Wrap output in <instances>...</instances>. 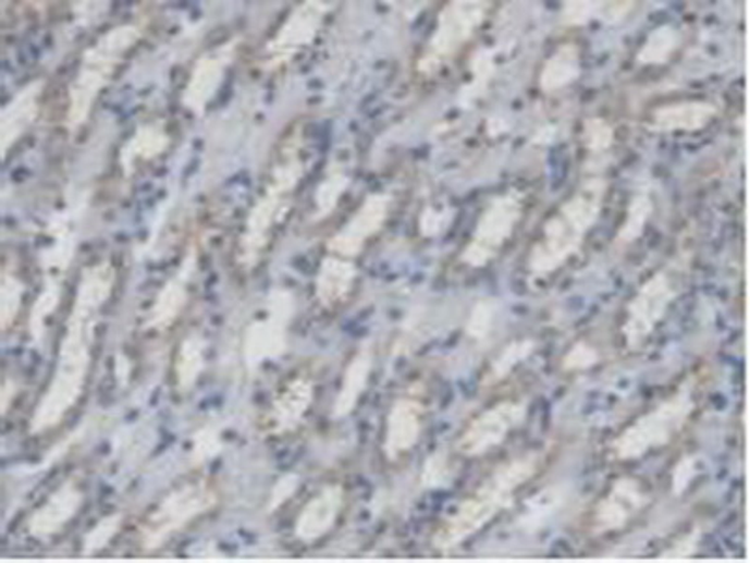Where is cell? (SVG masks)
I'll list each match as a JSON object with an SVG mask.
<instances>
[{"instance_id":"cell-11","label":"cell","mask_w":750,"mask_h":563,"mask_svg":"<svg viewBox=\"0 0 750 563\" xmlns=\"http://www.w3.org/2000/svg\"><path fill=\"white\" fill-rule=\"evenodd\" d=\"M83 503L85 492L82 485L74 477H70L30 515L27 523L28 534L38 541L53 539L79 515Z\"/></svg>"},{"instance_id":"cell-26","label":"cell","mask_w":750,"mask_h":563,"mask_svg":"<svg viewBox=\"0 0 750 563\" xmlns=\"http://www.w3.org/2000/svg\"><path fill=\"white\" fill-rule=\"evenodd\" d=\"M500 314V301L494 297H482L475 303L467 316L466 336L474 342H484L494 333L495 319Z\"/></svg>"},{"instance_id":"cell-21","label":"cell","mask_w":750,"mask_h":563,"mask_svg":"<svg viewBox=\"0 0 750 563\" xmlns=\"http://www.w3.org/2000/svg\"><path fill=\"white\" fill-rule=\"evenodd\" d=\"M683 41H685V36H683L681 28H677L672 23L659 25L649 33L648 38L638 49L635 57L636 64L642 69L664 66L676 57L677 51L681 49Z\"/></svg>"},{"instance_id":"cell-6","label":"cell","mask_w":750,"mask_h":563,"mask_svg":"<svg viewBox=\"0 0 750 563\" xmlns=\"http://www.w3.org/2000/svg\"><path fill=\"white\" fill-rule=\"evenodd\" d=\"M524 204L526 196L516 188L492 197L477 220L469 243L462 250V264L471 269H484L492 264L520 224Z\"/></svg>"},{"instance_id":"cell-34","label":"cell","mask_w":750,"mask_h":563,"mask_svg":"<svg viewBox=\"0 0 750 563\" xmlns=\"http://www.w3.org/2000/svg\"><path fill=\"white\" fill-rule=\"evenodd\" d=\"M204 359H201V344L199 340L192 339L184 344L183 357L179 365V383L183 388H189L196 381L197 374L201 370Z\"/></svg>"},{"instance_id":"cell-28","label":"cell","mask_w":750,"mask_h":563,"mask_svg":"<svg viewBox=\"0 0 750 563\" xmlns=\"http://www.w3.org/2000/svg\"><path fill=\"white\" fill-rule=\"evenodd\" d=\"M581 143L589 155L601 157L608 152L615 143V126L604 117H588L581 128Z\"/></svg>"},{"instance_id":"cell-37","label":"cell","mask_w":750,"mask_h":563,"mask_svg":"<svg viewBox=\"0 0 750 563\" xmlns=\"http://www.w3.org/2000/svg\"><path fill=\"white\" fill-rule=\"evenodd\" d=\"M698 476L697 456L685 455L679 458L672 472V495L681 498Z\"/></svg>"},{"instance_id":"cell-25","label":"cell","mask_w":750,"mask_h":563,"mask_svg":"<svg viewBox=\"0 0 750 563\" xmlns=\"http://www.w3.org/2000/svg\"><path fill=\"white\" fill-rule=\"evenodd\" d=\"M610 2L602 0H570L563 2L560 10V25L562 27H586L593 21L608 20Z\"/></svg>"},{"instance_id":"cell-8","label":"cell","mask_w":750,"mask_h":563,"mask_svg":"<svg viewBox=\"0 0 750 563\" xmlns=\"http://www.w3.org/2000/svg\"><path fill=\"white\" fill-rule=\"evenodd\" d=\"M677 297L679 290L666 271H656L638 287L635 297L627 303L622 326L627 350L638 352L648 342L659 323L666 318L669 306L676 303Z\"/></svg>"},{"instance_id":"cell-19","label":"cell","mask_w":750,"mask_h":563,"mask_svg":"<svg viewBox=\"0 0 750 563\" xmlns=\"http://www.w3.org/2000/svg\"><path fill=\"white\" fill-rule=\"evenodd\" d=\"M355 279H357L355 265L345 259L324 258L319 269L318 282H316L319 303L327 308L344 303L352 293Z\"/></svg>"},{"instance_id":"cell-17","label":"cell","mask_w":750,"mask_h":563,"mask_svg":"<svg viewBox=\"0 0 750 563\" xmlns=\"http://www.w3.org/2000/svg\"><path fill=\"white\" fill-rule=\"evenodd\" d=\"M568 494H570V487L567 482L550 485L541 492H537L533 498H529L520 516L516 518V528L524 534H531V536L539 534L565 510Z\"/></svg>"},{"instance_id":"cell-29","label":"cell","mask_w":750,"mask_h":563,"mask_svg":"<svg viewBox=\"0 0 750 563\" xmlns=\"http://www.w3.org/2000/svg\"><path fill=\"white\" fill-rule=\"evenodd\" d=\"M122 521H124L122 513H111V515L100 518L83 537V554L85 556H95L98 552H102L115 539L116 534L121 531Z\"/></svg>"},{"instance_id":"cell-20","label":"cell","mask_w":750,"mask_h":563,"mask_svg":"<svg viewBox=\"0 0 750 563\" xmlns=\"http://www.w3.org/2000/svg\"><path fill=\"white\" fill-rule=\"evenodd\" d=\"M311 401H313V385L310 381H293L287 391L274 404L272 432L284 435V432L295 430L305 419Z\"/></svg>"},{"instance_id":"cell-3","label":"cell","mask_w":750,"mask_h":563,"mask_svg":"<svg viewBox=\"0 0 750 563\" xmlns=\"http://www.w3.org/2000/svg\"><path fill=\"white\" fill-rule=\"evenodd\" d=\"M539 464V453H528L501 464L500 468L475 490V494L464 500L453 515L446 516L440 528L435 529L432 537L433 549L448 552L460 547L477 531L492 523L500 513L511 510L516 490L537 474Z\"/></svg>"},{"instance_id":"cell-36","label":"cell","mask_w":750,"mask_h":563,"mask_svg":"<svg viewBox=\"0 0 750 563\" xmlns=\"http://www.w3.org/2000/svg\"><path fill=\"white\" fill-rule=\"evenodd\" d=\"M453 218L454 211L448 207H443V209L427 207L420 215V233L428 238L440 237L441 233H445L448 225L453 224Z\"/></svg>"},{"instance_id":"cell-32","label":"cell","mask_w":750,"mask_h":563,"mask_svg":"<svg viewBox=\"0 0 750 563\" xmlns=\"http://www.w3.org/2000/svg\"><path fill=\"white\" fill-rule=\"evenodd\" d=\"M223 443L220 432L214 428H205L197 432L189 451V466L192 468H204L210 461H214L222 453Z\"/></svg>"},{"instance_id":"cell-33","label":"cell","mask_w":750,"mask_h":563,"mask_svg":"<svg viewBox=\"0 0 750 563\" xmlns=\"http://www.w3.org/2000/svg\"><path fill=\"white\" fill-rule=\"evenodd\" d=\"M347 184H349V176H345L344 173H334L321 184L318 192L319 217H327L336 209Z\"/></svg>"},{"instance_id":"cell-27","label":"cell","mask_w":750,"mask_h":563,"mask_svg":"<svg viewBox=\"0 0 750 563\" xmlns=\"http://www.w3.org/2000/svg\"><path fill=\"white\" fill-rule=\"evenodd\" d=\"M454 479V466L446 449L433 451L420 469L419 485L422 490H440Z\"/></svg>"},{"instance_id":"cell-39","label":"cell","mask_w":750,"mask_h":563,"mask_svg":"<svg viewBox=\"0 0 750 563\" xmlns=\"http://www.w3.org/2000/svg\"><path fill=\"white\" fill-rule=\"evenodd\" d=\"M2 321L4 326H8L12 318H14L15 310L20 306L21 287L17 280L12 279V277H4V285H2Z\"/></svg>"},{"instance_id":"cell-1","label":"cell","mask_w":750,"mask_h":563,"mask_svg":"<svg viewBox=\"0 0 750 563\" xmlns=\"http://www.w3.org/2000/svg\"><path fill=\"white\" fill-rule=\"evenodd\" d=\"M111 280V272L103 267L88 271L87 277L83 279L77 306L70 319L69 334L62 346L61 367L54 376L49 393L36 409L35 419L30 425L33 435H40L44 430L59 425L70 407L79 399L87 376L93 314L108 299Z\"/></svg>"},{"instance_id":"cell-7","label":"cell","mask_w":750,"mask_h":563,"mask_svg":"<svg viewBox=\"0 0 750 563\" xmlns=\"http://www.w3.org/2000/svg\"><path fill=\"white\" fill-rule=\"evenodd\" d=\"M490 2L454 0L441 10L438 27L422 61L425 72H438L446 61H453L469 41L474 40L490 12Z\"/></svg>"},{"instance_id":"cell-14","label":"cell","mask_w":750,"mask_h":563,"mask_svg":"<svg viewBox=\"0 0 750 563\" xmlns=\"http://www.w3.org/2000/svg\"><path fill=\"white\" fill-rule=\"evenodd\" d=\"M425 406L417 399H398L389 412L383 438V453L386 461L396 462L407 455L419 443L422 436Z\"/></svg>"},{"instance_id":"cell-4","label":"cell","mask_w":750,"mask_h":563,"mask_svg":"<svg viewBox=\"0 0 750 563\" xmlns=\"http://www.w3.org/2000/svg\"><path fill=\"white\" fill-rule=\"evenodd\" d=\"M694 409V380L689 378L676 393L666 396L625 428L612 443V453L617 461H636L649 455L651 451L666 448L674 438L681 435Z\"/></svg>"},{"instance_id":"cell-16","label":"cell","mask_w":750,"mask_h":563,"mask_svg":"<svg viewBox=\"0 0 750 563\" xmlns=\"http://www.w3.org/2000/svg\"><path fill=\"white\" fill-rule=\"evenodd\" d=\"M581 77V51L576 41H563L539 72L542 95L552 96L573 87Z\"/></svg>"},{"instance_id":"cell-5","label":"cell","mask_w":750,"mask_h":563,"mask_svg":"<svg viewBox=\"0 0 750 563\" xmlns=\"http://www.w3.org/2000/svg\"><path fill=\"white\" fill-rule=\"evenodd\" d=\"M220 498L207 479L186 482L163 495L139 529V547L145 552L162 549L179 531L217 507Z\"/></svg>"},{"instance_id":"cell-40","label":"cell","mask_w":750,"mask_h":563,"mask_svg":"<svg viewBox=\"0 0 750 563\" xmlns=\"http://www.w3.org/2000/svg\"><path fill=\"white\" fill-rule=\"evenodd\" d=\"M555 139H557V126H554V124H546V126L537 130L529 142L533 143V145H550V143H554Z\"/></svg>"},{"instance_id":"cell-38","label":"cell","mask_w":750,"mask_h":563,"mask_svg":"<svg viewBox=\"0 0 750 563\" xmlns=\"http://www.w3.org/2000/svg\"><path fill=\"white\" fill-rule=\"evenodd\" d=\"M298 487H300V477L295 476V474H287V476L280 477V481L274 485V489L271 490V498H269V503H267V511L269 513H274V511L280 510L291 495L297 492Z\"/></svg>"},{"instance_id":"cell-35","label":"cell","mask_w":750,"mask_h":563,"mask_svg":"<svg viewBox=\"0 0 750 563\" xmlns=\"http://www.w3.org/2000/svg\"><path fill=\"white\" fill-rule=\"evenodd\" d=\"M703 529L702 526H694L690 529L689 534L679 537L676 543L668 547L659 554V560L663 562H674V560H685V558L694 556L698 549H700V543H702Z\"/></svg>"},{"instance_id":"cell-15","label":"cell","mask_w":750,"mask_h":563,"mask_svg":"<svg viewBox=\"0 0 750 563\" xmlns=\"http://www.w3.org/2000/svg\"><path fill=\"white\" fill-rule=\"evenodd\" d=\"M721 108L710 100H679V102L664 103L651 111L648 130L653 134H694L708 128Z\"/></svg>"},{"instance_id":"cell-31","label":"cell","mask_w":750,"mask_h":563,"mask_svg":"<svg viewBox=\"0 0 750 563\" xmlns=\"http://www.w3.org/2000/svg\"><path fill=\"white\" fill-rule=\"evenodd\" d=\"M186 292H184V277L173 280L163 290L160 299L156 303L155 314H152V326H168L175 319L179 310L183 308Z\"/></svg>"},{"instance_id":"cell-13","label":"cell","mask_w":750,"mask_h":563,"mask_svg":"<svg viewBox=\"0 0 750 563\" xmlns=\"http://www.w3.org/2000/svg\"><path fill=\"white\" fill-rule=\"evenodd\" d=\"M345 490L340 482L324 485L318 494L311 495L305 503V507L298 513L293 536L300 543L311 544L323 539L327 534L339 523L340 515L344 511Z\"/></svg>"},{"instance_id":"cell-30","label":"cell","mask_w":750,"mask_h":563,"mask_svg":"<svg viewBox=\"0 0 750 563\" xmlns=\"http://www.w3.org/2000/svg\"><path fill=\"white\" fill-rule=\"evenodd\" d=\"M601 363V353L588 340H578L567 352L563 353L560 368L562 372L580 374L588 372Z\"/></svg>"},{"instance_id":"cell-23","label":"cell","mask_w":750,"mask_h":563,"mask_svg":"<svg viewBox=\"0 0 750 563\" xmlns=\"http://www.w3.org/2000/svg\"><path fill=\"white\" fill-rule=\"evenodd\" d=\"M653 212H655V201L649 191L643 188V191L635 192V196L630 197L627 205L622 225L615 233V246L623 248V246L635 245L638 238H642Z\"/></svg>"},{"instance_id":"cell-22","label":"cell","mask_w":750,"mask_h":563,"mask_svg":"<svg viewBox=\"0 0 750 563\" xmlns=\"http://www.w3.org/2000/svg\"><path fill=\"white\" fill-rule=\"evenodd\" d=\"M495 74H497V64H495L494 49H479L469 61V79L462 85L460 95H458L460 106L474 108L475 103L480 102L488 95Z\"/></svg>"},{"instance_id":"cell-10","label":"cell","mask_w":750,"mask_h":563,"mask_svg":"<svg viewBox=\"0 0 750 563\" xmlns=\"http://www.w3.org/2000/svg\"><path fill=\"white\" fill-rule=\"evenodd\" d=\"M648 503L649 495L640 481H636L635 477H619L610 487L608 494L597 503L591 518V534L606 536L622 531Z\"/></svg>"},{"instance_id":"cell-9","label":"cell","mask_w":750,"mask_h":563,"mask_svg":"<svg viewBox=\"0 0 750 563\" xmlns=\"http://www.w3.org/2000/svg\"><path fill=\"white\" fill-rule=\"evenodd\" d=\"M528 414L529 401L526 399L497 402L467 425L456 441V451L469 458L487 455L528 421Z\"/></svg>"},{"instance_id":"cell-12","label":"cell","mask_w":750,"mask_h":563,"mask_svg":"<svg viewBox=\"0 0 750 563\" xmlns=\"http://www.w3.org/2000/svg\"><path fill=\"white\" fill-rule=\"evenodd\" d=\"M391 201L393 197L389 194H372L366 197L365 204L358 207L352 220L329 241V250L344 258L358 256L365 248L366 241L372 238L385 225Z\"/></svg>"},{"instance_id":"cell-24","label":"cell","mask_w":750,"mask_h":563,"mask_svg":"<svg viewBox=\"0 0 750 563\" xmlns=\"http://www.w3.org/2000/svg\"><path fill=\"white\" fill-rule=\"evenodd\" d=\"M537 346H539V342L534 339H520L514 340L508 346L503 347L500 355L490 363V367L484 372V378L480 381L482 388H494L501 381L507 380L508 376L520 367L521 363H526L537 352Z\"/></svg>"},{"instance_id":"cell-18","label":"cell","mask_w":750,"mask_h":563,"mask_svg":"<svg viewBox=\"0 0 750 563\" xmlns=\"http://www.w3.org/2000/svg\"><path fill=\"white\" fill-rule=\"evenodd\" d=\"M373 367L372 344H365L353 357L349 367L345 368L344 381L340 388L339 399L334 404V417L344 419L357 407L360 396L365 393Z\"/></svg>"},{"instance_id":"cell-41","label":"cell","mask_w":750,"mask_h":563,"mask_svg":"<svg viewBox=\"0 0 750 563\" xmlns=\"http://www.w3.org/2000/svg\"><path fill=\"white\" fill-rule=\"evenodd\" d=\"M507 124L503 123V119L501 117H490L488 119L487 123V132L488 136L490 137H495L500 136V134H505L507 132Z\"/></svg>"},{"instance_id":"cell-2","label":"cell","mask_w":750,"mask_h":563,"mask_svg":"<svg viewBox=\"0 0 750 563\" xmlns=\"http://www.w3.org/2000/svg\"><path fill=\"white\" fill-rule=\"evenodd\" d=\"M606 192L608 181L604 176H589L548 218L541 238L529 252L528 271L531 279H546L560 271L568 259L580 254L586 238L601 218Z\"/></svg>"}]
</instances>
